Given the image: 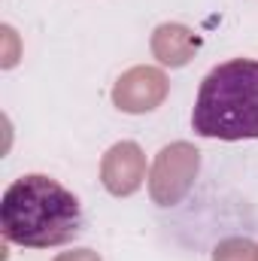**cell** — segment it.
I'll use <instances>...</instances> for the list:
<instances>
[{
  "instance_id": "7a4b0ae2",
  "label": "cell",
  "mask_w": 258,
  "mask_h": 261,
  "mask_svg": "<svg viewBox=\"0 0 258 261\" xmlns=\"http://www.w3.org/2000/svg\"><path fill=\"white\" fill-rule=\"evenodd\" d=\"M192 128L207 140H258V61L231 58L203 76L194 97Z\"/></svg>"
},
{
  "instance_id": "6da1fadb",
  "label": "cell",
  "mask_w": 258,
  "mask_h": 261,
  "mask_svg": "<svg viewBox=\"0 0 258 261\" xmlns=\"http://www.w3.org/2000/svg\"><path fill=\"white\" fill-rule=\"evenodd\" d=\"M0 231L24 249L73 243L85 231L82 200L46 173H24L9 182L0 200Z\"/></svg>"
}]
</instances>
